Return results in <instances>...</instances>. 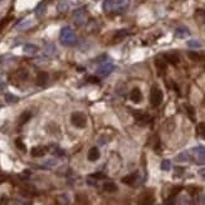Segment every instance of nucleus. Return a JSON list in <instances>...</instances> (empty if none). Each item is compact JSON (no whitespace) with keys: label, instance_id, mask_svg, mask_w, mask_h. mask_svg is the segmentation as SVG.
Segmentation results:
<instances>
[{"label":"nucleus","instance_id":"nucleus-26","mask_svg":"<svg viewBox=\"0 0 205 205\" xmlns=\"http://www.w3.org/2000/svg\"><path fill=\"white\" fill-rule=\"evenodd\" d=\"M15 58H13L10 56H3L2 59H0V62H2V64H9L10 62H14Z\"/></svg>","mask_w":205,"mask_h":205},{"label":"nucleus","instance_id":"nucleus-22","mask_svg":"<svg viewBox=\"0 0 205 205\" xmlns=\"http://www.w3.org/2000/svg\"><path fill=\"white\" fill-rule=\"evenodd\" d=\"M171 169V161L170 160H162L161 162V170L162 171H169Z\"/></svg>","mask_w":205,"mask_h":205},{"label":"nucleus","instance_id":"nucleus-8","mask_svg":"<svg viewBox=\"0 0 205 205\" xmlns=\"http://www.w3.org/2000/svg\"><path fill=\"white\" fill-rule=\"evenodd\" d=\"M47 152H48V147L47 146H35V147L32 148V151H30L33 157H42Z\"/></svg>","mask_w":205,"mask_h":205},{"label":"nucleus","instance_id":"nucleus-9","mask_svg":"<svg viewBox=\"0 0 205 205\" xmlns=\"http://www.w3.org/2000/svg\"><path fill=\"white\" fill-rule=\"evenodd\" d=\"M100 157H101V152H100L98 147H97V146L91 147L89 151H88V155H87V159H88L91 162H94V161L100 160Z\"/></svg>","mask_w":205,"mask_h":205},{"label":"nucleus","instance_id":"nucleus-3","mask_svg":"<svg viewBox=\"0 0 205 205\" xmlns=\"http://www.w3.org/2000/svg\"><path fill=\"white\" fill-rule=\"evenodd\" d=\"M130 0H113V13L115 14H122L128 9Z\"/></svg>","mask_w":205,"mask_h":205},{"label":"nucleus","instance_id":"nucleus-4","mask_svg":"<svg viewBox=\"0 0 205 205\" xmlns=\"http://www.w3.org/2000/svg\"><path fill=\"white\" fill-rule=\"evenodd\" d=\"M73 20H74V24L81 26V25H83L87 20V15H86V10L85 8H79L77 9L74 13H73Z\"/></svg>","mask_w":205,"mask_h":205},{"label":"nucleus","instance_id":"nucleus-29","mask_svg":"<svg viewBox=\"0 0 205 205\" xmlns=\"http://www.w3.org/2000/svg\"><path fill=\"white\" fill-rule=\"evenodd\" d=\"M53 155H56V156H64V151L61 148H54V151H53Z\"/></svg>","mask_w":205,"mask_h":205},{"label":"nucleus","instance_id":"nucleus-20","mask_svg":"<svg viewBox=\"0 0 205 205\" xmlns=\"http://www.w3.org/2000/svg\"><path fill=\"white\" fill-rule=\"evenodd\" d=\"M5 101H6L8 103L13 104V103H17V102L19 101V98L17 97L15 94H13V93H6V94H5Z\"/></svg>","mask_w":205,"mask_h":205},{"label":"nucleus","instance_id":"nucleus-21","mask_svg":"<svg viewBox=\"0 0 205 205\" xmlns=\"http://www.w3.org/2000/svg\"><path fill=\"white\" fill-rule=\"evenodd\" d=\"M44 53L47 54V56H53V54L56 53V47H54L53 44H48V45H45V48H44Z\"/></svg>","mask_w":205,"mask_h":205},{"label":"nucleus","instance_id":"nucleus-35","mask_svg":"<svg viewBox=\"0 0 205 205\" xmlns=\"http://www.w3.org/2000/svg\"><path fill=\"white\" fill-rule=\"evenodd\" d=\"M48 2H50V0H48Z\"/></svg>","mask_w":205,"mask_h":205},{"label":"nucleus","instance_id":"nucleus-33","mask_svg":"<svg viewBox=\"0 0 205 205\" xmlns=\"http://www.w3.org/2000/svg\"><path fill=\"white\" fill-rule=\"evenodd\" d=\"M6 180V176L4 175V174H2V172H0V184H2V183H4Z\"/></svg>","mask_w":205,"mask_h":205},{"label":"nucleus","instance_id":"nucleus-17","mask_svg":"<svg viewBox=\"0 0 205 205\" xmlns=\"http://www.w3.org/2000/svg\"><path fill=\"white\" fill-rule=\"evenodd\" d=\"M136 176H137V174H130L125 177H122V183L124 184H127V185H133V183L136 181Z\"/></svg>","mask_w":205,"mask_h":205},{"label":"nucleus","instance_id":"nucleus-13","mask_svg":"<svg viewBox=\"0 0 205 205\" xmlns=\"http://www.w3.org/2000/svg\"><path fill=\"white\" fill-rule=\"evenodd\" d=\"M23 50H24V53H26V54H35L38 50H39V48L37 47V45H34V44H30V43H28V44H25L24 47H23Z\"/></svg>","mask_w":205,"mask_h":205},{"label":"nucleus","instance_id":"nucleus-6","mask_svg":"<svg viewBox=\"0 0 205 205\" xmlns=\"http://www.w3.org/2000/svg\"><path fill=\"white\" fill-rule=\"evenodd\" d=\"M115 64L113 63H102L98 68H97V74L98 76H108L111 74L113 71H115Z\"/></svg>","mask_w":205,"mask_h":205},{"label":"nucleus","instance_id":"nucleus-36","mask_svg":"<svg viewBox=\"0 0 205 205\" xmlns=\"http://www.w3.org/2000/svg\"><path fill=\"white\" fill-rule=\"evenodd\" d=\"M0 2H2V0H0Z\"/></svg>","mask_w":205,"mask_h":205},{"label":"nucleus","instance_id":"nucleus-32","mask_svg":"<svg viewBox=\"0 0 205 205\" xmlns=\"http://www.w3.org/2000/svg\"><path fill=\"white\" fill-rule=\"evenodd\" d=\"M199 175L203 177V179L205 180V168H201L200 170H199Z\"/></svg>","mask_w":205,"mask_h":205},{"label":"nucleus","instance_id":"nucleus-28","mask_svg":"<svg viewBox=\"0 0 205 205\" xmlns=\"http://www.w3.org/2000/svg\"><path fill=\"white\" fill-rule=\"evenodd\" d=\"M126 34H127V32H126V30H120V32H117V33H116L115 38H116L117 40H120V39H122V38H124Z\"/></svg>","mask_w":205,"mask_h":205},{"label":"nucleus","instance_id":"nucleus-14","mask_svg":"<svg viewBox=\"0 0 205 205\" xmlns=\"http://www.w3.org/2000/svg\"><path fill=\"white\" fill-rule=\"evenodd\" d=\"M103 190L107 193H115V191H117V185L113 181H106L103 184Z\"/></svg>","mask_w":205,"mask_h":205},{"label":"nucleus","instance_id":"nucleus-15","mask_svg":"<svg viewBox=\"0 0 205 205\" xmlns=\"http://www.w3.org/2000/svg\"><path fill=\"white\" fill-rule=\"evenodd\" d=\"M190 152L189 151H184V152H180L179 155L176 156V161L177 162H187V161H190Z\"/></svg>","mask_w":205,"mask_h":205},{"label":"nucleus","instance_id":"nucleus-10","mask_svg":"<svg viewBox=\"0 0 205 205\" xmlns=\"http://www.w3.org/2000/svg\"><path fill=\"white\" fill-rule=\"evenodd\" d=\"M48 79H49V76H48L47 72H39V73L37 74V85H38L39 87H43V86L47 85Z\"/></svg>","mask_w":205,"mask_h":205},{"label":"nucleus","instance_id":"nucleus-24","mask_svg":"<svg viewBox=\"0 0 205 205\" xmlns=\"http://www.w3.org/2000/svg\"><path fill=\"white\" fill-rule=\"evenodd\" d=\"M15 146L20 150V151H23V152H25L26 151V147H25V144L22 141V139H17L15 140Z\"/></svg>","mask_w":205,"mask_h":205},{"label":"nucleus","instance_id":"nucleus-2","mask_svg":"<svg viewBox=\"0 0 205 205\" xmlns=\"http://www.w3.org/2000/svg\"><path fill=\"white\" fill-rule=\"evenodd\" d=\"M71 122L77 128H85L87 125V117L82 112H73L71 115Z\"/></svg>","mask_w":205,"mask_h":205},{"label":"nucleus","instance_id":"nucleus-31","mask_svg":"<svg viewBox=\"0 0 205 205\" xmlns=\"http://www.w3.org/2000/svg\"><path fill=\"white\" fill-rule=\"evenodd\" d=\"M91 177H94V179H103L104 175H103V174H101V172H97V174H92V175H91Z\"/></svg>","mask_w":205,"mask_h":205},{"label":"nucleus","instance_id":"nucleus-27","mask_svg":"<svg viewBox=\"0 0 205 205\" xmlns=\"http://www.w3.org/2000/svg\"><path fill=\"white\" fill-rule=\"evenodd\" d=\"M18 77L20 79H28V72H26L25 69H19L18 71Z\"/></svg>","mask_w":205,"mask_h":205},{"label":"nucleus","instance_id":"nucleus-5","mask_svg":"<svg viewBox=\"0 0 205 205\" xmlns=\"http://www.w3.org/2000/svg\"><path fill=\"white\" fill-rule=\"evenodd\" d=\"M191 152L195 155L196 162H199V164L205 162V146L198 145V146H195V147L191 148Z\"/></svg>","mask_w":205,"mask_h":205},{"label":"nucleus","instance_id":"nucleus-30","mask_svg":"<svg viewBox=\"0 0 205 205\" xmlns=\"http://www.w3.org/2000/svg\"><path fill=\"white\" fill-rule=\"evenodd\" d=\"M8 204H9L8 196H2V198H0V205H8Z\"/></svg>","mask_w":205,"mask_h":205},{"label":"nucleus","instance_id":"nucleus-23","mask_svg":"<svg viewBox=\"0 0 205 205\" xmlns=\"http://www.w3.org/2000/svg\"><path fill=\"white\" fill-rule=\"evenodd\" d=\"M30 25H32V20H24V22H22L20 24H18L17 28H18V29H20V30H23V29L29 28Z\"/></svg>","mask_w":205,"mask_h":205},{"label":"nucleus","instance_id":"nucleus-12","mask_svg":"<svg viewBox=\"0 0 205 205\" xmlns=\"http://www.w3.org/2000/svg\"><path fill=\"white\" fill-rule=\"evenodd\" d=\"M175 35H176L177 38L184 39V38H186V37H189V35H190V32H189V29H187V28H185V26H180V28H177V29H176Z\"/></svg>","mask_w":205,"mask_h":205},{"label":"nucleus","instance_id":"nucleus-18","mask_svg":"<svg viewBox=\"0 0 205 205\" xmlns=\"http://www.w3.org/2000/svg\"><path fill=\"white\" fill-rule=\"evenodd\" d=\"M68 9H69V3L65 2V0H61V2L58 3V5H57V10L59 13H67Z\"/></svg>","mask_w":205,"mask_h":205},{"label":"nucleus","instance_id":"nucleus-7","mask_svg":"<svg viewBox=\"0 0 205 205\" xmlns=\"http://www.w3.org/2000/svg\"><path fill=\"white\" fill-rule=\"evenodd\" d=\"M130 100L133 102V103H141L142 102V92L140 88H133L131 92H130Z\"/></svg>","mask_w":205,"mask_h":205},{"label":"nucleus","instance_id":"nucleus-16","mask_svg":"<svg viewBox=\"0 0 205 205\" xmlns=\"http://www.w3.org/2000/svg\"><path fill=\"white\" fill-rule=\"evenodd\" d=\"M30 117H32V113H30V112H23V113L20 115V117H19V121H18L19 126L25 125L26 122H28V121L30 120Z\"/></svg>","mask_w":205,"mask_h":205},{"label":"nucleus","instance_id":"nucleus-11","mask_svg":"<svg viewBox=\"0 0 205 205\" xmlns=\"http://www.w3.org/2000/svg\"><path fill=\"white\" fill-rule=\"evenodd\" d=\"M161 97H162L161 92H160L157 88L154 87V88L151 89V103H152L154 106L159 104V103L161 102Z\"/></svg>","mask_w":205,"mask_h":205},{"label":"nucleus","instance_id":"nucleus-25","mask_svg":"<svg viewBox=\"0 0 205 205\" xmlns=\"http://www.w3.org/2000/svg\"><path fill=\"white\" fill-rule=\"evenodd\" d=\"M187 47L189 48H200L201 47V43L199 42V40H189L187 42Z\"/></svg>","mask_w":205,"mask_h":205},{"label":"nucleus","instance_id":"nucleus-34","mask_svg":"<svg viewBox=\"0 0 205 205\" xmlns=\"http://www.w3.org/2000/svg\"><path fill=\"white\" fill-rule=\"evenodd\" d=\"M5 86V82H4V79L3 78H0V89H3V87Z\"/></svg>","mask_w":205,"mask_h":205},{"label":"nucleus","instance_id":"nucleus-19","mask_svg":"<svg viewBox=\"0 0 205 205\" xmlns=\"http://www.w3.org/2000/svg\"><path fill=\"white\" fill-rule=\"evenodd\" d=\"M45 4L44 3H39L38 5H37V8H35V14H37V17H42V15H44V13H45Z\"/></svg>","mask_w":205,"mask_h":205},{"label":"nucleus","instance_id":"nucleus-1","mask_svg":"<svg viewBox=\"0 0 205 205\" xmlns=\"http://www.w3.org/2000/svg\"><path fill=\"white\" fill-rule=\"evenodd\" d=\"M59 40L63 45H73L76 43V34L71 26H64L61 30Z\"/></svg>","mask_w":205,"mask_h":205}]
</instances>
